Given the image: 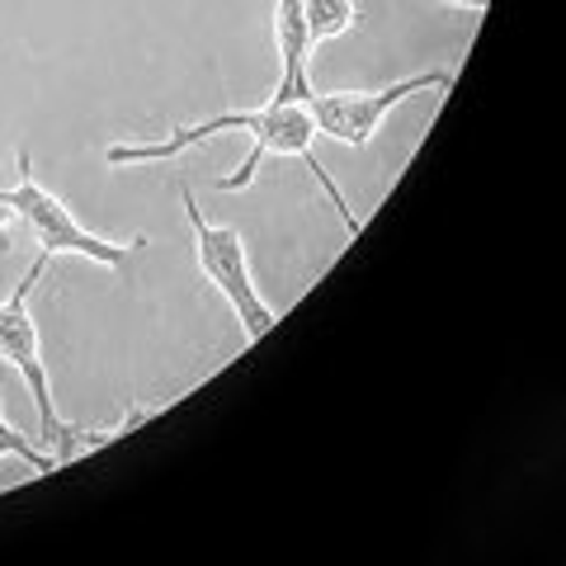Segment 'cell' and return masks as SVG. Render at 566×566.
I'll return each mask as SVG.
<instances>
[{"label":"cell","instance_id":"1","mask_svg":"<svg viewBox=\"0 0 566 566\" xmlns=\"http://www.w3.org/2000/svg\"><path fill=\"white\" fill-rule=\"evenodd\" d=\"M218 133H245L251 137V156L241 161V170H232V175H222L218 180V189H245L255 180V170H260V161L264 156H283V161H303L316 180H322V189H326V199H331V208L340 212V222H345V232L349 237H359V218H354V208L345 203V193H340V185L331 180V170L322 166V156H316V123H312V114H307V104H297V99H264L260 109H227V114H212V118H203V123H193V128H175V133H166V137H156V142H114L109 151H104V161L109 166H151V161H175V156H185L189 147H199V142H208V137H218Z\"/></svg>","mask_w":566,"mask_h":566},{"label":"cell","instance_id":"2","mask_svg":"<svg viewBox=\"0 0 566 566\" xmlns=\"http://www.w3.org/2000/svg\"><path fill=\"white\" fill-rule=\"evenodd\" d=\"M0 208H6L10 218L24 222L33 245H39L43 255H52V260L57 255H81V260L104 264V270H123V264L133 260L137 245H147L142 237L137 241H104V237H95L91 227H85L76 212L57 199V193L39 185L29 151L14 156V180L0 189Z\"/></svg>","mask_w":566,"mask_h":566},{"label":"cell","instance_id":"3","mask_svg":"<svg viewBox=\"0 0 566 566\" xmlns=\"http://www.w3.org/2000/svg\"><path fill=\"white\" fill-rule=\"evenodd\" d=\"M52 255L39 251V260L24 270V279L10 289V297L0 303V359H6L20 382L29 387L33 397V411H39V444L52 449L62 468V449H66V430L71 424L57 420V406H52V382H48V359H43V335H39V322H33V283L48 274Z\"/></svg>","mask_w":566,"mask_h":566},{"label":"cell","instance_id":"4","mask_svg":"<svg viewBox=\"0 0 566 566\" xmlns=\"http://www.w3.org/2000/svg\"><path fill=\"white\" fill-rule=\"evenodd\" d=\"M175 193H180V203H185V218H189V232H193V255H199L203 279L227 297V307L237 312L245 340H264V335H270V326H274V307L264 303L260 289H255V279H251L245 237L237 232V227L208 222L189 185H180Z\"/></svg>","mask_w":566,"mask_h":566},{"label":"cell","instance_id":"5","mask_svg":"<svg viewBox=\"0 0 566 566\" xmlns=\"http://www.w3.org/2000/svg\"><path fill=\"white\" fill-rule=\"evenodd\" d=\"M453 85V71L449 66H434V71H416V76H401L382 91H312L307 95V114L316 123V133L340 142V147H368L374 133L382 128V118L397 109L401 99L424 95V91H449Z\"/></svg>","mask_w":566,"mask_h":566},{"label":"cell","instance_id":"6","mask_svg":"<svg viewBox=\"0 0 566 566\" xmlns=\"http://www.w3.org/2000/svg\"><path fill=\"white\" fill-rule=\"evenodd\" d=\"M274 48H279V85L274 99H297L307 104L312 85V33L303 20V0H274Z\"/></svg>","mask_w":566,"mask_h":566},{"label":"cell","instance_id":"7","mask_svg":"<svg viewBox=\"0 0 566 566\" xmlns=\"http://www.w3.org/2000/svg\"><path fill=\"white\" fill-rule=\"evenodd\" d=\"M303 20H307L312 43H331L359 24L364 10L354 6V0H303Z\"/></svg>","mask_w":566,"mask_h":566},{"label":"cell","instance_id":"8","mask_svg":"<svg viewBox=\"0 0 566 566\" xmlns=\"http://www.w3.org/2000/svg\"><path fill=\"white\" fill-rule=\"evenodd\" d=\"M0 406H6V392H0ZM0 458H20V463H29L33 472H57V458L33 449L24 430H14V424L6 420V411H0Z\"/></svg>","mask_w":566,"mask_h":566},{"label":"cell","instance_id":"9","mask_svg":"<svg viewBox=\"0 0 566 566\" xmlns=\"http://www.w3.org/2000/svg\"><path fill=\"white\" fill-rule=\"evenodd\" d=\"M444 6H453V10H468V14H482L491 0H444Z\"/></svg>","mask_w":566,"mask_h":566}]
</instances>
